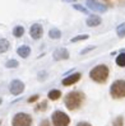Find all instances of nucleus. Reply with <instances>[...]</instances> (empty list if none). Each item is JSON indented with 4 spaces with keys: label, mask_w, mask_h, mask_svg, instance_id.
Here are the masks:
<instances>
[{
    "label": "nucleus",
    "mask_w": 125,
    "mask_h": 126,
    "mask_svg": "<svg viewBox=\"0 0 125 126\" xmlns=\"http://www.w3.org/2000/svg\"><path fill=\"white\" fill-rule=\"evenodd\" d=\"M86 95L83 92L80 91H74V92H69L67 95H65V106L69 111H77L78 108L82 107V105L84 103Z\"/></svg>",
    "instance_id": "f257e3e1"
},
{
    "label": "nucleus",
    "mask_w": 125,
    "mask_h": 126,
    "mask_svg": "<svg viewBox=\"0 0 125 126\" xmlns=\"http://www.w3.org/2000/svg\"><path fill=\"white\" fill-rule=\"evenodd\" d=\"M108 74H110V70L107 68V65L101 64V65L94 66V68L89 71V78L98 84H104L108 79Z\"/></svg>",
    "instance_id": "f03ea898"
},
{
    "label": "nucleus",
    "mask_w": 125,
    "mask_h": 126,
    "mask_svg": "<svg viewBox=\"0 0 125 126\" xmlns=\"http://www.w3.org/2000/svg\"><path fill=\"white\" fill-rule=\"evenodd\" d=\"M110 94L114 99L125 98V80H115L110 87Z\"/></svg>",
    "instance_id": "7ed1b4c3"
},
{
    "label": "nucleus",
    "mask_w": 125,
    "mask_h": 126,
    "mask_svg": "<svg viewBox=\"0 0 125 126\" xmlns=\"http://www.w3.org/2000/svg\"><path fill=\"white\" fill-rule=\"evenodd\" d=\"M12 125L13 126H31L32 125V117L28 113L19 112L13 117Z\"/></svg>",
    "instance_id": "20e7f679"
},
{
    "label": "nucleus",
    "mask_w": 125,
    "mask_h": 126,
    "mask_svg": "<svg viewBox=\"0 0 125 126\" xmlns=\"http://www.w3.org/2000/svg\"><path fill=\"white\" fill-rule=\"evenodd\" d=\"M70 118L63 111H55L53 113V125L54 126H69Z\"/></svg>",
    "instance_id": "39448f33"
},
{
    "label": "nucleus",
    "mask_w": 125,
    "mask_h": 126,
    "mask_svg": "<svg viewBox=\"0 0 125 126\" xmlns=\"http://www.w3.org/2000/svg\"><path fill=\"white\" fill-rule=\"evenodd\" d=\"M87 6L89 10L97 12V13H106L107 12V6L105 4L97 1V0H87Z\"/></svg>",
    "instance_id": "423d86ee"
},
{
    "label": "nucleus",
    "mask_w": 125,
    "mask_h": 126,
    "mask_svg": "<svg viewBox=\"0 0 125 126\" xmlns=\"http://www.w3.org/2000/svg\"><path fill=\"white\" fill-rule=\"evenodd\" d=\"M9 91L14 95H19L22 92L24 91V83H23V81H20V80H18V79L13 80L10 83V85H9Z\"/></svg>",
    "instance_id": "0eeeda50"
},
{
    "label": "nucleus",
    "mask_w": 125,
    "mask_h": 126,
    "mask_svg": "<svg viewBox=\"0 0 125 126\" xmlns=\"http://www.w3.org/2000/svg\"><path fill=\"white\" fill-rule=\"evenodd\" d=\"M29 34H31V37H32L33 40H40L41 37H42V34H43V28H42V26L38 24V23L32 24L31 29H29Z\"/></svg>",
    "instance_id": "6e6552de"
},
{
    "label": "nucleus",
    "mask_w": 125,
    "mask_h": 126,
    "mask_svg": "<svg viewBox=\"0 0 125 126\" xmlns=\"http://www.w3.org/2000/svg\"><path fill=\"white\" fill-rule=\"evenodd\" d=\"M80 78H82V75H80V73H74V74H71V75L67 77L65 79H63V85H65V87L73 85V84L78 83V81L80 80Z\"/></svg>",
    "instance_id": "1a4fd4ad"
},
{
    "label": "nucleus",
    "mask_w": 125,
    "mask_h": 126,
    "mask_svg": "<svg viewBox=\"0 0 125 126\" xmlns=\"http://www.w3.org/2000/svg\"><path fill=\"white\" fill-rule=\"evenodd\" d=\"M54 59L56 61L59 60H67V59H69V52L67 48H57L56 51H54Z\"/></svg>",
    "instance_id": "9d476101"
},
{
    "label": "nucleus",
    "mask_w": 125,
    "mask_h": 126,
    "mask_svg": "<svg viewBox=\"0 0 125 126\" xmlns=\"http://www.w3.org/2000/svg\"><path fill=\"white\" fill-rule=\"evenodd\" d=\"M86 23H87L88 27H97V26H100L102 23V19L98 16H89L87 18Z\"/></svg>",
    "instance_id": "9b49d317"
},
{
    "label": "nucleus",
    "mask_w": 125,
    "mask_h": 126,
    "mask_svg": "<svg viewBox=\"0 0 125 126\" xmlns=\"http://www.w3.org/2000/svg\"><path fill=\"white\" fill-rule=\"evenodd\" d=\"M17 54H18L20 57L26 59V57H28V56H29V54H31V48H29L28 46H26V45H23V46L18 47V50H17Z\"/></svg>",
    "instance_id": "f8f14e48"
},
{
    "label": "nucleus",
    "mask_w": 125,
    "mask_h": 126,
    "mask_svg": "<svg viewBox=\"0 0 125 126\" xmlns=\"http://www.w3.org/2000/svg\"><path fill=\"white\" fill-rule=\"evenodd\" d=\"M47 97H49V99H51V101H57L59 98L61 97V92L59 91V89H53V91L49 92Z\"/></svg>",
    "instance_id": "ddd939ff"
},
{
    "label": "nucleus",
    "mask_w": 125,
    "mask_h": 126,
    "mask_svg": "<svg viewBox=\"0 0 125 126\" xmlns=\"http://www.w3.org/2000/svg\"><path fill=\"white\" fill-rule=\"evenodd\" d=\"M9 41L5 40V38H1L0 40V54H4L9 50Z\"/></svg>",
    "instance_id": "4468645a"
},
{
    "label": "nucleus",
    "mask_w": 125,
    "mask_h": 126,
    "mask_svg": "<svg viewBox=\"0 0 125 126\" xmlns=\"http://www.w3.org/2000/svg\"><path fill=\"white\" fill-rule=\"evenodd\" d=\"M49 36H50V38H53V40H59L61 37V31H59L57 28H51L50 32H49Z\"/></svg>",
    "instance_id": "2eb2a0df"
},
{
    "label": "nucleus",
    "mask_w": 125,
    "mask_h": 126,
    "mask_svg": "<svg viewBox=\"0 0 125 126\" xmlns=\"http://www.w3.org/2000/svg\"><path fill=\"white\" fill-rule=\"evenodd\" d=\"M13 34H14V37H22V36L24 34V28L22 27V26L14 27V29H13Z\"/></svg>",
    "instance_id": "dca6fc26"
},
{
    "label": "nucleus",
    "mask_w": 125,
    "mask_h": 126,
    "mask_svg": "<svg viewBox=\"0 0 125 126\" xmlns=\"http://www.w3.org/2000/svg\"><path fill=\"white\" fill-rule=\"evenodd\" d=\"M116 33H117V36H119L120 38H124V37H125V22L117 26V28H116Z\"/></svg>",
    "instance_id": "f3484780"
},
{
    "label": "nucleus",
    "mask_w": 125,
    "mask_h": 126,
    "mask_svg": "<svg viewBox=\"0 0 125 126\" xmlns=\"http://www.w3.org/2000/svg\"><path fill=\"white\" fill-rule=\"evenodd\" d=\"M116 64L119 66H121V68H125V52H121L116 57Z\"/></svg>",
    "instance_id": "a211bd4d"
},
{
    "label": "nucleus",
    "mask_w": 125,
    "mask_h": 126,
    "mask_svg": "<svg viewBox=\"0 0 125 126\" xmlns=\"http://www.w3.org/2000/svg\"><path fill=\"white\" fill-rule=\"evenodd\" d=\"M112 126H124V117L123 116H117L112 121Z\"/></svg>",
    "instance_id": "6ab92c4d"
},
{
    "label": "nucleus",
    "mask_w": 125,
    "mask_h": 126,
    "mask_svg": "<svg viewBox=\"0 0 125 126\" xmlns=\"http://www.w3.org/2000/svg\"><path fill=\"white\" fill-rule=\"evenodd\" d=\"M88 38V34H79V36H75L73 37V38L70 40V42H78V41H84Z\"/></svg>",
    "instance_id": "aec40b11"
},
{
    "label": "nucleus",
    "mask_w": 125,
    "mask_h": 126,
    "mask_svg": "<svg viewBox=\"0 0 125 126\" xmlns=\"http://www.w3.org/2000/svg\"><path fill=\"white\" fill-rule=\"evenodd\" d=\"M73 8L77 9V10L80 12V13H83V14H88V13H89V10H87L83 5H79V4H74V5H73Z\"/></svg>",
    "instance_id": "412c9836"
},
{
    "label": "nucleus",
    "mask_w": 125,
    "mask_h": 126,
    "mask_svg": "<svg viewBox=\"0 0 125 126\" xmlns=\"http://www.w3.org/2000/svg\"><path fill=\"white\" fill-rule=\"evenodd\" d=\"M19 64H18V61L17 60H9V61H6V64H5V66L6 68H9V69H12V68H17Z\"/></svg>",
    "instance_id": "4be33fe9"
},
{
    "label": "nucleus",
    "mask_w": 125,
    "mask_h": 126,
    "mask_svg": "<svg viewBox=\"0 0 125 126\" xmlns=\"http://www.w3.org/2000/svg\"><path fill=\"white\" fill-rule=\"evenodd\" d=\"M46 108H47V102L46 101H42L40 105L36 107V111H46Z\"/></svg>",
    "instance_id": "5701e85b"
},
{
    "label": "nucleus",
    "mask_w": 125,
    "mask_h": 126,
    "mask_svg": "<svg viewBox=\"0 0 125 126\" xmlns=\"http://www.w3.org/2000/svg\"><path fill=\"white\" fill-rule=\"evenodd\" d=\"M38 98H40V95L38 94H35V95H32V97L28 98V103H33L36 101H38Z\"/></svg>",
    "instance_id": "b1692460"
},
{
    "label": "nucleus",
    "mask_w": 125,
    "mask_h": 126,
    "mask_svg": "<svg viewBox=\"0 0 125 126\" xmlns=\"http://www.w3.org/2000/svg\"><path fill=\"white\" fill-rule=\"evenodd\" d=\"M96 48V46H89V47H87V48H84L83 51H80V54L82 55H84V54H87V52H89L91 50H94Z\"/></svg>",
    "instance_id": "393cba45"
},
{
    "label": "nucleus",
    "mask_w": 125,
    "mask_h": 126,
    "mask_svg": "<svg viewBox=\"0 0 125 126\" xmlns=\"http://www.w3.org/2000/svg\"><path fill=\"white\" fill-rule=\"evenodd\" d=\"M40 126H51V124H50L49 120H42V121L40 122Z\"/></svg>",
    "instance_id": "a878e982"
},
{
    "label": "nucleus",
    "mask_w": 125,
    "mask_h": 126,
    "mask_svg": "<svg viewBox=\"0 0 125 126\" xmlns=\"http://www.w3.org/2000/svg\"><path fill=\"white\" fill-rule=\"evenodd\" d=\"M77 126H92L91 124H88V122H79Z\"/></svg>",
    "instance_id": "bb28decb"
},
{
    "label": "nucleus",
    "mask_w": 125,
    "mask_h": 126,
    "mask_svg": "<svg viewBox=\"0 0 125 126\" xmlns=\"http://www.w3.org/2000/svg\"><path fill=\"white\" fill-rule=\"evenodd\" d=\"M64 1H67V3H74V1H77V0H64Z\"/></svg>",
    "instance_id": "cd10ccee"
},
{
    "label": "nucleus",
    "mask_w": 125,
    "mask_h": 126,
    "mask_svg": "<svg viewBox=\"0 0 125 126\" xmlns=\"http://www.w3.org/2000/svg\"><path fill=\"white\" fill-rule=\"evenodd\" d=\"M1 102H3V99H1V98H0V105H1Z\"/></svg>",
    "instance_id": "c85d7f7f"
}]
</instances>
